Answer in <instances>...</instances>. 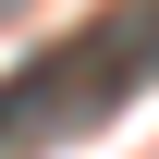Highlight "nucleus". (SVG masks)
<instances>
[{
  "instance_id": "nucleus-1",
  "label": "nucleus",
  "mask_w": 159,
  "mask_h": 159,
  "mask_svg": "<svg viewBox=\"0 0 159 159\" xmlns=\"http://www.w3.org/2000/svg\"><path fill=\"white\" fill-rule=\"evenodd\" d=\"M147 74H159V0H110L98 25H74L61 49H37V61H12V74H0V147L74 135V122L122 110Z\"/></svg>"
}]
</instances>
